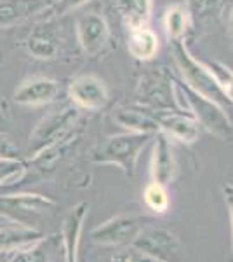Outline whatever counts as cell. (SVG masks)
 Instances as JSON below:
<instances>
[{"label": "cell", "instance_id": "484cf974", "mask_svg": "<svg viewBox=\"0 0 233 262\" xmlns=\"http://www.w3.org/2000/svg\"><path fill=\"white\" fill-rule=\"evenodd\" d=\"M0 161H23L18 143L6 133H0Z\"/></svg>", "mask_w": 233, "mask_h": 262}, {"label": "cell", "instance_id": "603a6c76", "mask_svg": "<svg viewBox=\"0 0 233 262\" xmlns=\"http://www.w3.org/2000/svg\"><path fill=\"white\" fill-rule=\"evenodd\" d=\"M143 198H145L146 206L155 213H165L169 208V196L167 191H165V185L159 184V182H150V184L145 187V192H143Z\"/></svg>", "mask_w": 233, "mask_h": 262}, {"label": "cell", "instance_id": "7a4b0ae2", "mask_svg": "<svg viewBox=\"0 0 233 262\" xmlns=\"http://www.w3.org/2000/svg\"><path fill=\"white\" fill-rule=\"evenodd\" d=\"M153 135L150 133H133V131L112 135L103 145L92 152V161L97 164H115L127 177H134L139 156Z\"/></svg>", "mask_w": 233, "mask_h": 262}, {"label": "cell", "instance_id": "8fae6325", "mask_svg": "<svg viewBox=\"0 0 233 262\" xmlns=\"http://www.w3.org/2000/svg\"><path fill=\"white\" fill-rule=\"evenodd\" d=\"M54 21L56 19H42L40 23L35 25V28H32L24 40L28 54L35 60H53L58 56L61 35Z\"/></svg>", "mask_w": 233, "mask_h": 262}, {"label": "cell", "instance_id": "4dcf8cb0", "mask_svg": "<svg viewBox=\"0 0 233 262\" xmlns=\"http://www.w3.org/2000/svg\"><path fill=\"white\" fill-rule=\"evenodd\" d=\"M228 30H230V37H231V40H233V11H231V14H230V23H228Z\"/></svg>", "mask_w": 233, "mask_h": 262}, {"label": "cell", "instance_id": "6da1fadb", "mask_svg": "<svg viewBox=\"0 0 233 262\" xmlns=\"http://www.w3.org/2000/svg\"><path fill=\"white\" fill-rule=\"evenodd\" d=\"M177 95L185 100L186 112L192 114L200 128L207 129L223 142H233V122L224 112V107L207 96L198 95L185 82H176Z\"/></svg>", "mask_w": 233, "mask_h": 262}, {"label": "cell", "instance_id": "e0dca14e", "mask_svg": "<svg viewBox=\"0 0 233 262\" xmlns=\"http://www.w3.org/2000/svg\"><path fill=\"white\" fill-rule=\"evenodd\" d=\"M89 205L79 203L68 213L63 226V248H65V262H79V245H80V232H82L84 221L87 217Z\"/></svg>", "mask_w": 233, "mask_h": 262}, {"label": "cell", "instance_id": "f1b7e54d", "mask_svg": "<svg viewBox=\"0 0 233 262\" xmlns=\"http://www.w3.org/2000/svg\"><path fill=\"white\" fill-rule=\"evenodd\" d=\"M129 262H164V260H159L151 255H146V253L134 250L133 253H129Z\"/></svg>", "mask_w": 233, "mask_h": 262}, {"label": "cell", "instance_id": "30bf717a", "mask_svg": "<svg viewBox=\"0 0 233 262\" xmlns=\"http://www.w3.org/2000/svg\"><path fill=\"white\" fill-rule=\"evenodd\" d=\"M68 93L71 101L79 108H86V111H101L107 107L110 100L107 84L92 74L77 75L70 82Z\"/></svg>", "mask_w": 233, "mask_h": 262}, {"label": "cell", "instance_id": "3957f363", "mask_svg": "<svg viewBox=\"0 0 233 262\" xmlns=\"http://www.w3.org/2000/svg\"><path fill=\"white\" fill-rule=\"evenodd\" d=\"M172 54H174L176 67H177V70H179L181 77H183V82L186 86L192 88L193 91H197L198 95L214 100L216 103H219L221 107L230 105V101L224 96L219 84L216 82L214 75L211 74L207 63L198 61L188 51V48H186L185 40H179L172 44Z\"/></svg>", "mask_w": 233, "mask_h": 262}, {"label": "cell", "instance_id": "9a60e30c", "mask_svg": "<svg viewBox=\"0 0 233 262\" xmlns=\"http://www.w3.org/2000/svg\"><path fill=\"white\" fill-rule=\"evenodd\" d=\"M54 0H0V28H11L32 19L50 7Z\"/></svg>", "mask_w": 233, "mask_h": 262}, {"label": "cell", "instance_id": "4fadbf2b", "mask_svg": "<svg viewBox=\"0 0 233 262\" xmlns=\"http://www.w3.org/2000/svg\"><path fill=\"white\" fill-rule=\"evenodd\" d=\"M59 93V84L49 77H32L27 79L16 88L12 98L18 105L24 107H39L47 105L56 100Z\"/></svg>", "mask_w": 233, "mask_h": 262}, {"label": "cell", "instance_id": "ac0fdd59", "mask_svg": "<svg viewBox=\"0 0 233 262\" xmlns=\"http://www.w3.org/2000/svg\"><path fill=\"white\" fill-rule=\"evenodd\" d=\"M59 247V236H42L37 242H32L24 247L11 252L7 262H50Z\"/></svg>", "mask_w": 233, "mask_h": 262}, {"label": "cell", "instance_id": "d6986e66", "mask_svg": "<svg viewBox=\"0 0 233 262\" xmlns=\"http://www.w3.org/2000/svg\"><path fill=\"white\" fill-rule=\"evenodd\" d=\"M127 49L139 61H148L159 53V37L151 28L138 27L129 28V37H127Z\"/></svg>", "mask_w": 233, "mask_h": 262}, {"label": "cell", "instance_id": "7402d4cb", "mask_svg": "<svg viewBox=\"0 0 233 262\" xmlns=\"http://www.w3.org/2000/svg\"><path fill=\"white\" fill-rule=\"evenodd\" d=\"M186 30H188V11L181 4L171 6L164 14V32L169 42L185 40Z\"/></svg>", "mask_w": 233, "mask_h": 262}, {"label": "cell", "instance_id": "1f68e13d", "mask_svg": "<svg viewBox=\"0 0 233 262\" xmlns=\"http://www.w3.org/2000/svg\"><path fill=\"white\" fill-rule=\"evenodd\" d=\"M4 257H6V255H4V253H0V260H4Z\"/></svg>", "mask_w": 233, "mask_h": 262}, {"label": "cell", "instance_id": "ffe728a7", "mask_svg": "<svg viewBox=\"0 0 233 262\" xmlns=\"http://www.w3.org/2000/svg\"><path fill=\"white\" fill-rule=\"evenodd\" d=\"M42 236H45V232L35 231V229H28L23 226H4L0 227V253H11L16 248L24 247V245L37 242Z\"/></svg>", "mask_w": 233, "mask_h": 262}, {"label": "cell", "instance_id": "d4e9b609", "mask_svg": "<svg viewBox=\"0 0 233 262\" xmlns=\"http://www.w3.org/2000/svg\"><path fill=\"white\" fill-rule=\"evenodd\" d=\"M91 0H54L50 7L44 12V19H58L65 14H70L71 11H77L79 7L86 6Z\"/></svg>", "mask_w": 233, "mask_h": 262}, {"label": "cell", "instance_id": "7c38bea8", "mask_svg": "<svg viewBox=\"0 0 233 262\" xmlns=\"http://www.w3.org/2000/svg\"><path fill=\"white\" fill-rule=\"evenodd\" d=\"M153 150H151V161H150V173L153 182H159L162 185L171 184L176 179L177 163L172 150L171 138H167L162 131L155 133L153 137Z\"/></svg>", "mask_w": 233, "mask_h": 262}, {"label": "cell", "instance_id": "4316f807", "mask_svg": "<svg viewBox=\"0 0 233 262\" xmlns=\"http://www.w3.org/2000/svg\"><path fill=\"white\" fill-rule=\"evenodd\" d=\"M24 170H27L24 161H0V184L21 179Z\"/></svg>", "mask_w": 233, "mask_h": 262}, {"label": "cell", "instance_id": "5b68a950", "mask_svg": "<svg viewBox=\"0 0 233 262\" xmlns=\"http://www.w3.org/2000/svg\"><path fill=\"white\" fill-rule=\"evenodd\" d=\"M80 112L79 107H65L61 111H56L44 117L33 133L30 135L28 142V156L35 158L40 152H44L49 147L73 137V129L79 122Z\"/></svg>", "mask_w": 233, "mask_h": 262}, {"label": "cell", "instance_id": "2e32d148", "mask_svg": "<svg viewBox=\"0 0 233 262\" xmlns=\"http://www.w3.org/2000/svg\"><path fill=\"white\" fill-rule=\"evenodd\" d=\"M113 121L127 131H133V133H159V119H157L155 111L143 107V105H131V107L118 108L113 114Z\"/></svg>", "mask_w": 233, "mask_h": 262}, {"label": "cell", "instance_id": "83f0119b", "mask_svg": "<svg viewBox=\"0 0 233 262\" xmlns=\"http://www.w3.org/2000/svg\"><path fill=\"white\" fill-rule=\"evenodd\" d=\"M221 192L224 198V203H226L228 213H230V224H231V250H230V257H228V262H233V182H224L221 185Z\"/></svg>", "mask_w": 233, "mask_h": 262}, {"label": "cell", "instance_id": "5bb4252c", "mask_svg": "<svg viewBox=\"0 0 233 262\" xmlns=\"http://www.w3.org/2000/svg\"><path fill=\"white\" fill-rule=\"evenodd\" d=\"M159 131H162L167 138L181 143H193L198 140L200 126L193 119L192 114L185 112H159Z\"/></svg>", "mask_w": 233, "mask_h": 262}, {"label": "cell", "instance_id": "44dd1931", "mask_svg": "<svg viewBox=\"0 0 233 262\" xmlns=\"http://www.w3.org/2000/svg\"><path fill=\"white\" fill-rule=\"evenodd\" d=\"M117 11L122 16L127 28L146 27L151 16V0H115Z\"/></svg>", "mask_w": 233, "mask_h": 262}, {"label": "cell", "instance_id": "ba28073f", "mask_svg": "<svg viewBox=\"0 0 233 262\" xmlns=\"http://www.w3.org/2000/svg\"><path fill=\"white\" fill-rule=\"evenodd\" d=\"M151 219L138 213H120L115 217L108 219L101 226L94 227L91 231V238L96 243L112 245V247H120V245H129L138 236V232L150 224Z\"/></svg>", "mask_w": 233, "mask_h": 262}, {"label": "cell", "instance_id": "9c48e42d", "mask_svg": "<svg viewBox=\"0 0 233 262\" xmlns=\"http://www.w3.org/2000/svg\"><path fill=\"white\" fill-rule=\"evenodd\" d=\"M77 40L80 49L89 58H97L105 53L110 42V27L97 12H87L77 18Z\"/></svg>", "mask_w": 233, "mask_h": 262}, {"label": "cell", "instance_id": "f546056e", "mask_svg": "<svg viewBox=\"0 0 233 262\" xmlns=\"http://www.w3.org/2000/svg\"><path fill=\"white\" fill-rule=\"evenodd\" d=\"M112 262H129V253H120L112 259Z\"/></svg>", "mask_w": 233, "mask_h": 262}, {"label": "cell", "instance_id": "cb8c5ba5", "mask_svg": "<svg viewBox=\"0 0 233 262\" xmlns=\"http://www.w3.org/2000/svg\"><path fill=\"white\" fill-rule=\"evenodd\" d=\"M207 67H209L216 82L219 84L221 91L224 93V96H226L230 105L233 107V70L221 61H211V63H207Z\"/></svg>", "mask_w": 233, "mask_h": 262}, {"label": "cell", "instance_id": "52a82bcc", "mask_svg": "<svg viewBox=\"0 0 233 262\" xmlns=\"http://www.w3.org/2000/svg\"><path fill=\"white\" fill-rule=\"evenodd\" d=\"M131 247L136 252L146 253L164 262H181L183 259V248L174 232L151 222L138 232Z\"/></svg>", "mask_w": 233, "mask_h": 262}, {"label": "cell", "instance_id": "8992f818", "mask_svg": "<svg viewBox=\"0 0 233 262\" xmlns=\"http://www.w3.org/2000/svg\"><path fill=\"white\" fill-rule=\"evenodd\" d=\"M139 105L159 112H185V105L177 95L176 82L169 74L159 70L145 75L138 86Z\"/></svg>", "mask_w": 233, "mask_h": 262}, {"label": "cell", "instance_id": "277c9868", "mask_svg": "<svg viewBox=\"0 0 233 262\" xmlns=\"http://www.w3.org/2000/svg\"><path fill=\"white\" fill-rule=\"evenodd\" d=\"M54 208H56V203L42 194L24 192L0 196V217L28 229L40 231L39 226L49 213L54 212Z\"/></svg>", "mask_w": 233, "mask_h": 262}]
</instances>
